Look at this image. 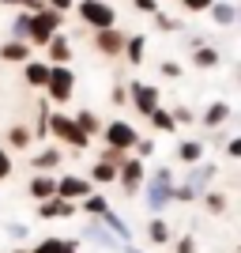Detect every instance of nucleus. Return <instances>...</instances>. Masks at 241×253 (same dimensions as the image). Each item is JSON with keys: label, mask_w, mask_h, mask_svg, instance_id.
I'll list each match as a JSON object with an SVG mask.
<instances>
[{"label": "nucleus", "mask_w": 241, "mask_h": 253, "mask_svg": "<svg viewBox=\"0 0 241 253\" xmlns=\"http://www.w3.org/2000/svg\"><path fill=\"white\" fill-rule=\"evenodd\" d=\"M136 8H139V11H155L158 4H155V0H136Z\"/></svg>", "instance_id": "obj_31"}, {"label": "nucleus", "mask_w": 241, "mask_h": 253, "mask_svg": "<svg viewBox=\"0 0 241 253\" xmlns=\"http://www.w3.org/2000/svg\"><path fill=\"white\" fill-rule=\"evenodd\" d=\"M0 57H4V61H27V57H31V49H27L23 42H11V45H4V49H0Z\"/></svg>", "instance_id": "obj_12"}, {"label": "nucleus", "mask_w": 241, "mask_h": 253, "mask_svg": "<svg viewBox=\"0 0 241 253\" xmlns=\"http://www.w3.org/2000/svg\"><path fill=\"white\" fill-rule=\"evenodd\" d=\"M95 178H98V181H113V178H117V167H109V163H98V167H95Z\"/></svg>", "instance_id": "obj_21"}, {"label": "nucleus", "mask_w": 241, "mask_h": 253, "mask_svg": "<svg viewBox=\"0 0 241 253\" xmlns=\"http://www.w3.org/2000/svg\"><path fill=\"white\" fill-rule=\"evenodd\" d=\"M147 117H155V125H158V128H166V132H170V128H173V117H170V114H162L158 106H155V110H151V114H147Z\"/></svg>", "instance_id": "obj_20"}, {"label": "nucleus", "mask_w": 241, "mask_h": 253, "mask_svg": "<svg viewBox=\"0 0 241 253\" xmlns=\"http://www.w3.org/2000/svg\"><path fill=\"white\" fill-rule=\"evenodd\" d=\"M64 215H72V204H68V197H45L42 204V219H64Z\"/></svg>", "instance_id": "obj_7"}, {"label": "nucleus", "mask_w": 241, "mask_h": 253, "mask_svg": "<svg viewBox=\"0 0 241 253\" xmlns=\"http://www.w3.org/2000/svg\"><path fill=\"white\" fill-rule=\"evenodd\" d=\"M72 72H68V68H49V80H45V87H49V98H57V102H68V98H72Z\"/></svg>", "instance_id": "obj_2"}, {"label": "nucleus", "mask_w": 241, "mask_h": 253, "mask_svg": "<svg viewBox=\"0 0 241 253\" xmlns=\"http://www.w3.org/2000/svg\"><path fill=\"white\" fill-rule=\"evenodd\" d=\"M79 15H83V23H91V27H113V8L102 4V0L79 4Z\"/></svg>", "instance_id": "obj_3"}, {"label": "nucleus", "mask_w": 241, "mask_h": 253, "mask_svg": "<svg viewBox=\"0 0 241 253\" xmlns=\"http://www.w3.org/2000/svg\"><path fill=\"white\" fill-rule=\"evenodd\" d=\"M139 57H143V38H132V42H128V61L139 64Z\"/></svg>", "instance_id": "obj_24"}, {"label": "nucleus", "mask_w": 241, "mask_h": 253, "mask_svg": "<svg viewBox=\"0 0 241 253\" xmlns=\"http://www.w3.org/2000/svg\"><path fill=\"white\" fill-rule=\"evenodd\" d=\"M181 4H185V8H192V11H204V8H211L215 0H181Z\"/></svg>", "instance_id": "obj_27"}, {"label": "nucleus", "mask_w": 241, "mask_h": 253, "mask_svg": "<svg viewBox=\"0 0 241 253\" xmlns=\"http://www.w3.org/2000/svg\"><path fill=\"white\" fill-rule=\"evenodd\" d=\"M8 4H23V8H38V0H8Z\"/></svg>", "instance_id": "obj_33"}, {"label": "nucleus", "mask_w": 241, "mask_h": 253, "mask_svg": "<svg viewBox=\"0 0 241 253\" xmlns=\"http://www.w3.org/2000/svg\"><path fill=\"white\" fill-rule=\"evenodd\" d=\"M34 253H64V242H61V238H45Z\"/></svg>", "instance_id": "obj_23"}, {"label": "nucleus", "mask_w": 241, "mask_h": 253, "mask_svg": "<svg viewBox=\"0 0 241 253\" xmlns=\"http://www.w3.org/2000/svg\"><path fill=\"white\" fill-rule=\"evenodd\" d=\"M49 53H53V61H68V42L64 38H49Z\"/></svg>", "instance_id": "obj_15"}, {"label": "nucleus", "mask_w": 241, "mask_h": 253, "mask_svg": "<svg viewBox=\"0 0 241 253\" xmlns=\"http://www.w3.org/2000/svg\"><path fill=\"white\" fill-rule=\"evenodd\" d=\"M45 80H49V68L45 64H27V84H34V87H45Z\"/></svg>", "instance_id": "obj_11"}, {"label": "nucleus", "mask_w": 241, "mask_h": 253, "mask_svg": "<svg viewBox=\"0 0 241 253\" xmlns=\"http://www.w3.org/2000/svg\"><path fill=\"white\" fill-rule=\"evenodd\" d=\"M211 11H215V19H219V23H234V8H230V4H211Z\"/></svg>", "instance_id": "obj_19"}, {"label": "nucleus", "mask_w": 241, "mask_h": 253, "mask_svg": "<svg viewBox=\"0 0 241 253\" xmlns=\"http://www.w3.org/2000/svg\"><path fill=\"white\" fill-rule=\"evenodd\" d=\"M95 45L105 57H117V53L125 49V34H117L113 27H102V34H95Z\"/></svg>", "instance_id": "obj_6"}, {"label": "nucleus", "mask_w": 241, "mask_h": 253, "mask_svg": "<svg viewBox=\"0 0 241 253\" xmlns=\"http://www.w3.org/2000/svg\"><path fill=\"white\" fill-rule=\"evenodd\" d=\"M49 125H53V132H57L61 140H68L72 148H83V144H87V132H83L79 125H75L72 117H53Z\"/></svg>", "instance_id": "obj_4"}, {"label": "nucleus", "mask_w": 241, "mask_h": 253, "mask_svg": "<svg viewBox=\"0 0 241 253\" xmlns=\"http://www.w3.org/2000/svg\"><path fill=\"white\" fill-rule=\"evenodd\" d=\"M207 204H211L215 211H222V208H226V201H222V197H207Z\"/></svg>", "instance_id": "obj_32"}, {"label": "nucleus", "mask_w": 241, "mask_h": 253, "mask_svg": "<svg viewBox=\"0 0 241 253\" xmlns=\"http://www.w3.org/2000/svg\"><path fill=\"white\" fill-rule=\"evenodd\" d=\"M139 178H143V170H139V163H125V189H136Z\"/></svg>", "instance_id": "obj_14"}, {"label": "nucleus", "mask_w": 241, "mask_h": 253, "mask_svg": "<svg viewBox=\"0 0 241 253\" xmlns=\"http://www.w3.org/2000/svg\"><path fill=\"white\" fill-rule=\"evenodd\" d=\"M61 163V151H42V155L34 159V167H42V170H49V167H57Z\"/></svg>", "instance_id": "obj_17"}, {"label": "nucleus", "mask_w": 241, "mask_h": 253, "mask_svg": "<svg viewBox=\"0 0 241 253\" xmlns=\"http://www.w3.org/2000/svg\"><path fill=\"white\" fill-rule=\"evenodd\" d=\"M196 64H200V68H215V64H219V53H215V49H200Z\"/></svg>", "instance_id": "obj_18"}, {"label": "nucleus", "mask_w": 241, "mask_h": 253, "mask_svg": "<svg viewBox=\"0 0 241 253\" xmlns=\"http://www.w3.org/2000/svg\"><path fill=\"white\" fill-rule=\"evenodd\" d=\"M49 4H53V8H57V11H64V8H68V4H72V0H49Z\"/></svg>", "instance_id": "obj_34"}, {"label": "nucleus", "mask_w": 241, "mask_h": 253, "mask_svg": "<svg viewBox=\"0 0 241 253\" xmlns=\"http://www.w3.org/2000/svg\"><path fill=\"white\" fill-rule=\"evenodd\" d=\"M177 155L185 159V163H196V159H200V144H181Z\"/></svg>", "instance_id": "obj_22"}, {"label": "nucleus", "mask_w": 241, "mask_h": 253, "mask_svg": "<svg viewBox=\"0 0 241 253\" xmlns=\"http://www.w3.org/2000/svg\"><path fill=\"white\" fill-rule=\"evenodd\" d=\"M226 117H230V110H226V106H211L207 114H204V121H207V125H219V121H226Z\"/></svg>", "instance_id": "obj_16"}, {"label": "nucleus", "mask_w": 241, "mask_h": 253, "mask_svg": "<svg viewBox=\"0 0 241 253\" xmlns=\"http://www.w3.org/2000/svg\"><path fill=\"white\" fill-rule=\"evenodd\" d=\"M11 144H15V148H27V144H31V132H27V128H11Z\"/></svg>", "instance_id": "obj_25"}, {"label": "nucleus", "mask_w": 241, "mask_h": 253, "mask_svg": "<svg viewBox=\"0 0 241 253\" xmlns=\"http://www.w3.org/2000/svg\"><path fill=\"white\" fill-rule=\"evenodd\" d=\"M177 253H196V246H192V238H181V246H177Z\"/></svg>", "instance_id": "obj_30"}, {"label": "nucleus", "mask_w": 241, "mask_h": 253, "mask_svg": "<svg viewBox=\"0 0 241 253\" xmlns=\"http://www.w3.org/2000/svg\"><path fill=\"white\" fill-rule=\"evenodd\" d=\"M105 136H109V148H117V151H125V148L136 144V132H132V125H125V121H113V125L105 128Z\"/></svg>", "instance_id": "obj_5"}, {"label": "nucleus", "mask_w": 241, "mask_h": 253, "mask_svg": "<svg viewBox=\"0 0 241 253\" xmlns=\"http://www.w3.org/2000/svg\"><path fill=\"white\" fill-rule=\"evenodd\" d=\"M75 125L83 128L87 136H95V132H98V125H102V121H98V117H95V114H91V110H83V114L75 117Z\"/></svg>", "instance_id": "obj_13"}, {"label": "nucleus", "mask_w": 241, "mask_h": 253, "mask_svg": "<svg viewBox=\"0 0 241 253\" xmlns=\"http://www.w3.org/2000/svg\"><path fill=\"white\" fill-rule=\"evenodd\" d=\"M87 193H91V185L83 178H61L57 181V197H87Z\"/></svg>", "instance_id": "obj_8"}, {"label": "nucleus", "mask_w": 241, "mask_h": 253, "mask_svg": "<svg viewBox=\"0 0 241 253\" xmlns=\"http://www.w3.org/2000/svg\"><path fill=\"white\" fill-rule=\"evenodd\" d=\"M87 211H95V215H105L109 208H105V201H102V197H87Z\"/></svg>", "instance_id": "obj_26"}, {"label": "nucleus", "mask_w": 241, "mask_h": 253, "mask_svg": "<svg viewBox=\"0 0 241 253\" xmlns=\"http://www.w3.org/2000/svg\"><path fill=\"white\" fill-rule=\"evenodd\" d=\"M53 193H57V181H53V178H34L31 181V197H38V201L53 197Z\"/></svg>", "instance_id": "obj_10"}, {"label": "nucleus", "mask_w": 241, "mask_h": 253, "mask_svg": "<svg viewBox=\"0 0 241 253\" xmlns=\"http://www.w3.org/2000/svg\"><path fill=\"white\" fill-rule=\"evenodd\" d=\"M57 27H61V11H38V15L27 23V38H34V42H49Z\"/></svg>", "instance_id": "obj_1"}, {"label": "nucleus", "mask_w": 241, "mask_h": 253, "mask_svg": "<svg viewBox=\"0 0 241 253\" xmlns=\"http://www.w3.org/2000/svg\"><path fill=\"white\" fill-rule=\"evenodd\" d=\"M151 238H155V242H166V227H162V223H151Z\"/></svg>", "instance_id": "obj_28"}, {"label": "nucleus", "mask_w": 241, "mask_h": 253, "mask_svg": "<svg viewBox=\"0 0 241 253\" xmlns=\"http://www.w3.org/2000/svg\"><path fill=\"white\" fill-rule=\"evenodd\" d=\"M8 174H11V159L0 151V178H8Z\"/></svg>", "instance_id": "obj_29"}, {"label": "nucleus", "mask_w": 241, "mask_h": 253, "mask_svg": "<svg viewBox=\"0 0 241 253\" xmlns=\"http://www.w3.org/2000/svg\"><path fill=\"white\" fill-rule=\"evenodd\" d=\"M136 106H139V114H151V110H155L158 106V91L155 87H143V84H136Z\"/></svg>", "instance_id": "obj_9"}]
</instances>
